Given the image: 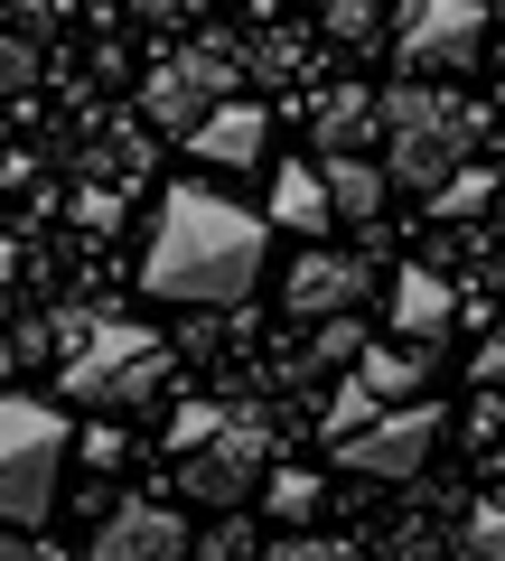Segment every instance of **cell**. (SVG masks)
<instances>
[{
	"instance_id": "obj_1",
	"label": "cell",
	"mask_w": 505,
	"mask_h": 561,
	"mask_svg": "<svg viewBox=\"0 0 505 561\" xmlns=\"http://www.w3.org/2000/svg\"><path fill=\"white\" fill-rule=\"evenodd\" d=\"M263 253H272V216H243L216 187H169L141 280L187 309H243V290L263 280Z\"/></svg>"
},
{
	"instance_id": "obj_2",
	"label": "cell",
	"mask_w": 505,
	"mask_h": 561,
	"mask_svg": "<svg viewBox=\"0 0 505 561\" xmlns=\"http://www.w3.org/2000/svg\"><path fill=\"white\" fill-rule=\"evenodd\" d=\"M385 131H393V187L440 197V187L468 169L478 113H468L459 94H431V84H393V94H385Z\"/></svg>"
},
{
	"instance_id": "obj_3",
	"label": "cell",
	"mask_w": 505,
	"mask_h": 561,
	"mask_svg": "<svg viewBox=\"0 0 505 561\" xmlns=\"http://www.w3.org/2000/svg\"><path fill=\"white\" fill-rule=\"evenodd\" d=\"M169 383V337L150 319H94L84 346L66 356V393L84 412H122V402H150Z\"/></svg>"
},
{
	"instance_id": "obj_4",
	"label": "cell",
	"mask_w": 505,
	"mask_h": 561,
	"mask_svg": "<svg viewBox=\"0 0 505 561\" xmlns=\"http://www.w3.org/2000/svg\"><path fill=\"white\" fill-rule=\"evenodd\" d=\"M234 84H243V47H234V28H197V38L179 47V57H160L141 76V122L150 131H197L216 103H234Z\"/></svg>"
},
{
	"instance_id": "obj_5",
	"label": "cell",
	"mask_w": 505,
	"mask_h": 561,
	"mask_svg": "<svg viewBox=\"0 0 505 561\" xmlns=\"http://www.w3.org/2000/svg\"><path fill=\"white\" fill-rule=\"evenodd\" d=\"M57 468H66L57 402L0 393V524H47V505H57Z\"/></svg>"
},
{
	"instance_id": "obj_6",
	"label": "cell",
	"mask_w": 505,
	"mask_h": 561,
	"mask_svg": "<svg viewBox=\"0 0 505 561\" xmlns=\"http://www.w3.org/2000/svg\"><path fill=\"white\" fill-rule=\"evenodd\" d=\"M263 478H272V421L253 412V402H243V412H225L216 440H197V449L179 459V486H187L197 505H225V515H234Z\"/></svg>"
},
{
	"instance_id": "obj_7",
	"label": "cell",
	"mask_w": 505,
	"mask_h": 561,
	"mask_svg": "<svg viewBox=\"0 0 505 561\" xmlns=\"http://www.w3.org/2000/svg\"><path fill=\"white\" fill-rule=\"evenodd\" d=\"M486 47V10L478 0H403L393 20V57H403V84H431V76H468Z\"/></svg>"
},
{
	"instance_id": "obj_8",
	"label": "cell",
	"mask_w": 505,
	"mask_h": 561,
	"mask_svg": "<svg viewBox=\"0 0 505 561\" xmlns=\"http://www.w3.org/2000/svg\"><path fill=\"white\" fill-rule=\"evenodd\" d=\"M440 402H393L385 421H365L356 440H337L328 449V459L337 468H356V478H412V468L431 459V449H440Z\"/></svg>"
},
{
	"instance_id": "obj_9",
	"label": "cell",
	"mask_w": 505,
	"mask_h": 561,
	"mask_svg": "<svg viewBox=\"0 0 505 561\" xmlns=\"http://www.w3.org/2000/svg\"><path fill=\"white\" fill-rule=\"evenodd\" d=\"M84 561H197V534H187L160 496H131V505H113V515L94 524Z\"/></svg>"
},
{
	"instance_id": "obj_10",
	"label": "cell",
	"mask_w": 505,
	"mask_h": 561,
	"mask_svg": "<svg viewBox=\"0 0 505 561\" xmlns=\"http://www.w3.org/2000/svg\"><path fill=\"white\" fill-rule=\"evenodd\" d=\"M365 290H375V262H356V253H300L290 280H282L290 319H346Z\"/></svg>"
},
{
	"instance_id": "obj_11",
	"label": "cell",
	"mask_w": 505,
	"mask_h": 561,
	"mask_svg": "<svg viewBox=\"0 0 505 561\" xmlns=\"http://www.w3.org/2000/svg\"><path fill=\"white\" fill-rule=\"evenodd\" d=\"M263 140H272V113L253 94H234V103H216V113L187 131V150H197L206 169H253V160H263Z\"/></svg>"
},
{
	"instance_id": "obj_12",
	"label": "cell",
	"mask_w": 505,
	"mask_h": 561,
	"mask_svg": "<svg viewBox=\"0 0 505 561\" xmlns=\"http://www.w3.org/2000/svg\"><path fill=\"white\" fill-rule=\"evenodd\" d=\"M375 131H385V94H375V84H337V94H319V113H309L319 160H365Z\"/></svg>"
},
{
	"instance_id": "obj_13",
	"label": "cell",
	"mask_w": 505,
	"mask_h": 561,
	"mask_svg": "<svg viewBox=\"0 0 505 561\" xmlns=\"http://www.w3.org/2000/svg\"><path fill=\"white\" fill-rule=\"evenodd\" d=\"M449 319H459V290H449L440 272H403L393 280V328H403L412 346H440Z\"/></svg>"
},
{
	"instance_id": "obj_14",
	"label": "cell",
	"mask_w": 505,
	"mask_h": 561,
	"mask_svg": "<svg viewBox=\"0 0 505 561\" xmlns=\"http://www.w3.org/2000/svg\"><path fill=\"white\" fill-rule=\"evenodd\" d=\"M337 216V206H328V169H272V225H282V234H319V225Z\"/></svg>"
},
{
	"instance_id": "obj_15",
	"label": "cell",
	"mask_w": 505,
	"mask_h": 561,
	"mask_svg": "<svg viewBox=\"0 0 505 561\" xmlns=\"http://www.w3.org/2000/svg\"><path fill=\"white\" fill-rule=\"evenodd\" d=\"M356 383L393 412V402H412V393L431 383V346H365V356H356Z\"/></svg>"
},
{
	"instance_id": "obj_16",
	"label": "cell",
	"mask_w": 505,
	"mask_h": 561,
	"mask_svg": "<svg viewBox=\"0 0 505 561\" xmlns=\"http://www.w3.org/2000/svg\"><path fill=\"white\" fill-rule=\"evenodd\" d=\"M150 160H160V150H150V122H113V131H103L94 150H84V169H94L103 187H131V179H150Z\"/></svg>"
},
{
	"instance_id": "obj_17",
	"label": "cell",
	"mask_w": 505,
	"mask_h": 561,
	"mask_svg": "<svg viewBox=\"0 0 505 561\" xmlns=\"http://www.w3.org/2000/svg\"><path fill=\"white\" fill-rule=\"evenodd\" d=\"M319 169H328V206H337L346 225L385 216V187H393V169H375V160H319Z\"/></svg>"
},
{
	"instance_id": "obj_18",
	"label": "cell",
	"mask_w": 505,
	"mask_h": 561,
	"mask_svg": "<svg viewBox=\"0 0 505 561\" xmlns=\"http://www.w3.org/2000/svg\"><path fill=\"white\" fill-rule=\"evenodd\" d=\"M263 496H272V515H282V524H309V515H319V496H328V478H319V468H272Z\"/></svg>"
},
{
	"instance_id": "obj_19",
	"label": "cell",
	"mask_w": 505,
	"mask_h": 561,
	"mask_svg": "<svg viewBox=\"0 0 505 561\" xmlns=\"http://www.w3.org/2000/svg\"><path fill=\"white\" fill-rule=\"evenodd\" d=\"M38 76H47V47H38V38H20V28H0V103L38 94Z\"/></svg>"
},
{
	"instance_id": "obj_20",
	"label": "cell",
	"mask_w": 505,
	"mask_h": 561,
	"mask_svg": "<svg viewBox=\"0 0 505 561\" xmlns=\"http://www.w3.org/2000/svg\"><path fill=\"white\" fill-rule=\"evenodd\" d=\"M496 169H459V179L440 187V197H431V216H449V225H468V216H486V206H496Z\"/></svg>"
},
{
	"instance_id": "obj_21",
	"label": "cell",
	"mask_w": 505,
	"mask_h": 561,
	"mask_svg": "<svg viewBox=\"0 0 505 561\" xmlns=\"http://www.w3.org/2000/svg\"><path fill=\"white\" fill-rule=\"evenodd\" d=\"M319 20H328L337 47H375V38H385V10H375V0H328Z\"/></svg>"
},
{
	"instance_id": "obj_22",
	"label": "cell",
	"mask_w": 505,
	"mask_h": 561,
	"mask_svg": "<svg viewBox=\"0 0 505 561\" xmlns=\"http://www.w3.org/2000/svg\"><path fill=\"white\" fill-rule=\"evenodd\" d=\"M243 66H253V76H272V84H290V76H300V66H309V38H300V28H272V38L253 47V57H243Z\"/></svg>"
},
{
	"instance_id": "obj_23",
	"label": "cell",
	"mask_w": 505,
	"mask_h": 561,
	"mask_svg": "<svg viewBox=\"0 0 505 561\" xmlns=\"http://www.w3.org/2000/svg\"><path fill=\"white\" fill-rule=\"evenodd\" d=\"M365 356V328L356 319H319L309 328V365H356Z\"/></svg>"
},
{
	"instance_id": "obj_24",
	"label": "cell",
	"mask_w": 505,
	"mask_h": 561,
	"mask_svg": "<svg viewBox=\"0 0 505 561\" xmlns=\"http://www.w3.org/2000/svg\"><path fill=\"white\" fill-rule=\"evenodd\" d=\"M459 552L468 561H505V505H478V515L459 524Z\"/></svg>"
},
{
	"instance_id": "obj_25",
	"label": "cell",
	"mask_w": 505,
	"mask_h": 561,
	"mask_svg": "<svg viewBox=\"0 0 505 561\" xmlns=\"http://www.w3.org/2000/svg\"><path fill=\"white\" fill-rule=\"evenodd\" d=\"M225 412H234V402H179V421H169V449L187 459L197 440H216V421H225Z\"/></svg>"
},
{
	"instance_id": "obj_26",
	"label": "cell",
	"mask_w": 505,
	"mask_h": 561,
	"mask_svg": "<svg viewBox=\"0 0 505 561\" xmlns=\"http://www.w3.org/2000/svg\"><path fill=\"white\" fill-rule=\"evenodd\" d=\"M76 225H84V234H113V225H122V187L84 179V187H76Z\"/></svg>"
},
{
	"instance_id": "obj_27",
	"label": "cell",
	"mask_w": 505,
	"mask_h": 561,
	"mask_svg": "<svg viewBox=\"0 0 505 561\" xmlns=\"http://www.w3.org/2000/svg\"><path fill=\"white\" fill-rule=\"evenodd\" d=\"M10 28H20V38H57V28H66V0H10Z\"/></svg>"
},
{
	"instance_id": "obj_28",
	"label": "cell",
	"mask_w": 505,
	"mask_h": 561,
	"mask_svg": "<svg viewBox=\"0 0 505 561\" xmlns=\"http://www.w3.org/2000/svg\"><path fill=\"white\" fill-rule=\"evenodd\" d=\"M197 561H253V534H243V524L225 515L216 534H197Z\"/></svg>"
},
{
	"instance_id": "obj_29",
	"label": "cell",
	"mask_w": 505,
	"mask_h": 561,
	"mask_svg": "<svg viewBox=\"0 0 505 561\" xmlns=\"http://www.w3.org/2000/svg\"><path fill=\"white\" fill-rule=\"evenodd\" d=\"M468 375H478V393H505V328L478 346V356H468Z\"/></svg>"
},
{
	"instance_id": "obj_30",
	"label": "cell",
	"mask_w": 505,
	"mask_h": 561,
	"mask_svg": "<svg viewBox=\"0 0 505 561\" xmlns=\"http://www.w3.org/2000/svg\"><path fill=\"white\" fill-rule=\"evenodd\" d=\"M263 561H356V552H346V542H272Z\"/></svg>"
},
{
	"instance_id": "obj_31",
	"label": "cell",
	"mask_w": 505,
	"mask_h": 561,
	"mask_svg": "<svg viewBox=\"0 0 505 561\" xmlns=\"http://www.w3.org/2000/svg\"><path fill=\"white\" fill-rule=\"evenodd\" d=\"M131 10H141V20H197L206 0H131Z\"/></svg>"
},
{
	"instance_id": "obj_32",
	"label": "cell",
	"mask_w": 505,
	"mask_h": 561,
	"mask_svg": "<svg viewBox=\"0 0 505 561\" xmlns=\"http://www.w3.org/2000/svg\"><path fill=\"white\" fill-rule=\"evenodd\" d=\"M478 440H505V393H486V402H478Z\"/></svg>"
},
{
	"instance_id": "obj_33",
	"label": "cell",
	"mask_w": 505,
	"mask_h": 561,
	"mask_svg": "<svg viewBox=\"0 0 505 561\" xmlns=\"http://www.w3.org/2000/svg\"><path fill=\"white\" fill-rule=\"evenodd\" d=\"M10 272H20V243H10V234H0V280H10Z\"/></svg>"
},
{
	"instance_id": "obj_34",
	"label": "cell",
	"mask_w": 505,
	"mask_h": 561,
	"mask_svg": "<svg viewBox=\"0 0 505 561\" xmlns=\"http://www.w3.org/2000/svg\"><path fill=\"white\" fill-rule=\"evenodd\" d=\"M0 561H38V552H28V542H0Z\"/></svg>"
},
{
	"instance_id": "obj_35",
	"label": "cell",
	"mask_w": 505,
	"mask_h": 561,
	"mask_svg": "<svg viewBox=\"0 0 505 561\" xmlns=\"http://www.w3.org/2000/svg\"><path fill=\"white\" fill-rule=\"evenodd\" d=\"M10 356H20V346H10V337H0V383H10Z\"/></svg>"
},
{
	"instance_id": "obj_36",
	"label": "cell",
	"mask_w": 505,
	"mask_h": 561,
	"mask_svg": "<svg viewBox=\"0 0 505 561\" xmlns=\"http://www.w3.org/2000/svg\"><path fill=\"white\" fill-rule=\"evenodd\" d=\"M496 225H505V187H496Z\"/></svg>"
}]
</instances>
